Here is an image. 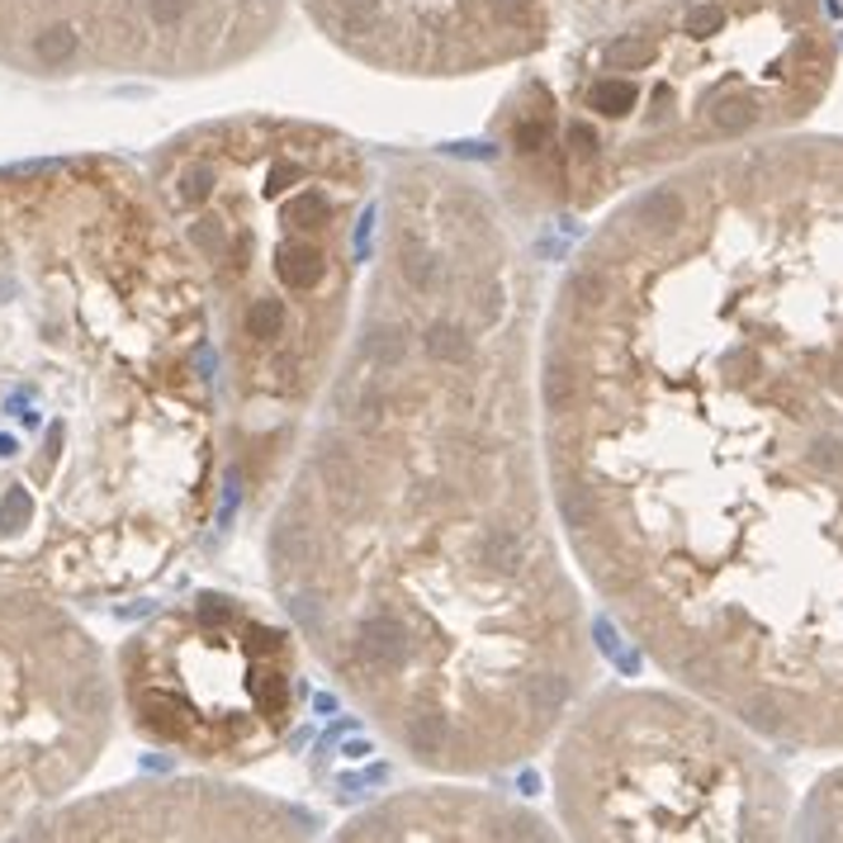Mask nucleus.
<instances>
[{
    "label": "nucleus",
    "instance_id": "1",
    "mask_svg": "<svg viewBox=\"0 0 843 843\" xmlns=\"http://www.w3.org/2000/svg\"><path fill=\"white\" fill-rule=\"evenodd\" d=\"M555 526L517 219L474 171L398 156L356 332L271 498V597L384 744L494 778L597 682Z\"/></svg>",
    "mask_w": 843,
    "mask_h": 843
},
{
    "label": "nucleus",
    "instance_id": "2",
    "mask_svg": "<svg viewBox=\"0 0 843 843\" xmlns=\"http://www.w3.org/2000/svg\"><path fill=\"white\" fill-rule=\"evenodd\" d=\"M536 375L559 531L630 644L772 749H843V403L592 233Z\"/></svg>",
    "mask_w": 843,
    "mask_h": 843
},
{
    "label": "nucleus",
    "instance_id": "3",
    "mask_svg": "<svg viewBox=\"0 0 843 843\" xmlns=\"http://www.w3.org/2000/svg\"><path fill=\"white\" fill-rule=\"evenodd\" d=\"M219 474L214 332L148 171H0V583L143 592L200 540Z\"/></svg>",
    "mask_w": 843,
    "mask_h": 843
},
{
    "label": "nucleus",
    "instance_id": "4",
    "mask_svg": "<svg viewBox=\"0 0 843 843\" xmlns=\"http://www.w3.org/2000/svg\"><path fill=\"white\" fill-rule=\"evenodd\" d=\"M148 185L209 308L223 455L266 512L351 342L370 156L318 119L233 114L166 138Z\"/></svg>",
    "mask_w": 843,
    "mask_h": 843
},
{
    "label": "nucleus",
    "instance_id": "5",
    "mask_svg": "<svg viewBox=\"0 0 843 843\" xmlns=\"http://www.w3.org/2000/svg\"><path fill=\"white\" fill-rule=\"evenodd\" d=\"M830 0H649L521 62L488 143L517 223L578 219L701 156L792 133L834 91Z\"/></svg>",
    "mask_w": 843,
    "mask_h": 843
},
{
    "label": "nucleus",
    "instance_id": "6",
    "mask_svg": "<svg viewBox=\"0 0 843 843\" xmlns=\"http://www.w3.org/2000/svg\"><path fill=\"white\" fill-rule=\"evenodd\" d=\"M592 233L843 403V138L792 129L701 156L630 190Z\"/></svg>",
    "mask_w": 843,
    "mask_h": 843
},
{
    "label": "nucleus",
    "instance_id": "7",
    "mask_svg": "<svg viewBox=\"0 0 843 843\" xmlns=\"http://www.w3.org/2000/svg\"><path fill=\"white\" fill-rule=\"evenodd\" d=\"M555 805L588 843H744L792 830L763 734L697 692H588L555 734Z\"/></svg>",
    "mask_w": 843,
    "mask_h": 843
},
{
    "label": "nucleus",
    "instance_id": "8",
    "mask_svg": "<svg viewBox=\"0 0 843 843\" xmlns=\"http://www.w3.org/2000/svg\"><path fill=\"white\" fill-rule=\"evenodd\" d=\"M114 688L143 744L237 772L271 759L304 715V640L247 597L195 592L124 640Z\"/></svg>",
    "mask_w": 843,
    "mask_h": 843
},
{
    "label": "nucleus",
    "instance_id": "9",
    "mask_svg": "<svg viewBox=\"0 0 843 843\" xmlns=\"http://www.w3.org/2000/svg\"><path fill=\"white\" fill-rule=\"evenodd\" d=\"M114 720V669L67 597L0 583V839L91 778Z\"/></svg>",
    "mask_w": 843,
    "mask_h": 843
},
{
    "label": "nucleus",
    "instance_id": "10",
    "mask_svg": "<svg viewBox=\"0 0 843 843\" xmlns=\"http://www.w3.org/2000/svg\"><path fill=\"white\" fill-rule=\"evenodd\" d=\"M290 0H0V67L29 81H190L261 58Z\"/></svg>",
    "mask_w": 843,
    "mask_h": 843
},
{
    "label": "nucleus",
    "instance_id": "11",
    "mask_svg": "<svg viewBox=\"0 0 843 843\" xmlns=\"http://www.w3.org/2000/svg\"><path fill=\"white\" fill-rule=\"evenodd\" d=\"M649 0H298L351 62L408 81H460L521 67L626 20Z\"/></svg>",
    "mask_w": 843,
    "mask_h": 843
},
{
    "label": "nucleus",
    "instance_id": "12",
    "mask_svg": "<svg viewBox=\"0 0 843 843\" xmlns=\"http://www.w3.org/2000/svg\"><path fill=\"white\" fill-rule=\"evenodd\" d=\"M29 839H308L313 815L233 782H138L62 801Z\"/></svg>",
    "mask_w": 843,
    "mask_h": 843
},
{
    "label": "nucleus",
    "instance_id": "13",
    "mask_svg": "<svg viewBox=\"0 0 843 843\" xmlns=\"http://www.w3.org/2000/svg\"><path fill=\"white\" fill-rule=\"evenodd\" d=\"M555 830L526 805L494 792H398L370 805L342 830V839H550Z\"/></svg>",
    "mask_w": 843,
    "mask_h": 843
},
{
    "label": "nucleus",
    "instance_id": "14",
    "mask_svg": "<svg viewBox=\"0 0 843 843\" xmlns=\"http://www.w3.org/2000/svg\"><path fill=\"white\" fill-rule=\"evenodd\" d=\"M792 834L801 839H843V763L805 792V801L792 811Z\"/></svg>",
    "mask_w": 843,
    "mask_h": 843
},
{
    "label": "nucleus",
    "instance_id": "15",
    "mask_svg": "<svg viewBox=\"0 0 843 843\" xmlns=\"http://www.w3.org/2000/svg\"><path fill=\"white\" fill-rule=\"evenodd\" d=\"M830 6H834V20H839V29H843V0H830Z\"/></svg>",
    "mask_w": 843,
    "mask_h": 843
}]
</instances>
